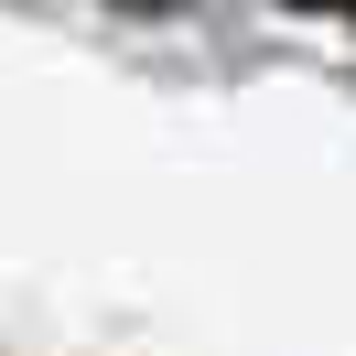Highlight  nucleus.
<instances>
[{
    "label": "nucleus",
    "instance_id": "1",
    "mask_svg": "<svg viewBox=\"0 0 356 356\" xmlns=\"http://www.w3.org/2000/svg\"><path fill=\"white\" fill-rule=\"evenodd\" d=\"M291 11H324V22H356V0H291Z\"/></svg>",
    "mask_w": 356,
    "mask_h": 356
}]
</instances>
